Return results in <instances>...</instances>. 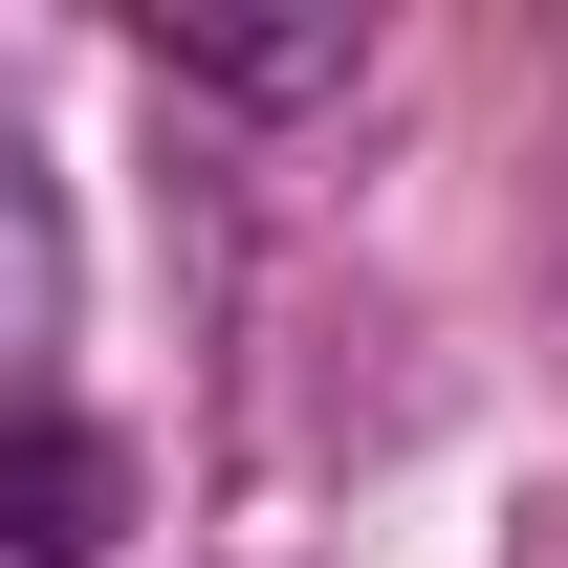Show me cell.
Returning <instances> with one entry per match:
<instances>
[{
  "label": "cell",
  "mask_w": 568,
  "mask_h": 568,
  "mask_svg": "<svg viewBox=\"0 0 568 568\" xmlns=\"http://www.w3.org/2000/svg\"><path fill=\"white\" fill-rule=\"evenodd\" d=\"M153 67H175V88H241V110H306V88L372 67V22H153Z\"/></svg>",
  "instance_id": "cell-2"
},
{
  "label": "cell",
  "mask_w": 568,
  "mask_h": 568,
  "mask_svg": "<svg viewBox=\"0 0 568 568\" xmlns=\"http://www.w3.org/2000/svg\"><path fill=\"white\" fill-rule=\"evenodd\" d=\"M44 328H67V219H44V153L0 132V372L44 351ZM0 416H22V394H0Z\"/></svg>",
  "instance_id": "cell-3"
},
{
  "label": "cell",
  "mask_w": 568,
  "mask_h": 568,
  "mask_svg": "<svg viewBox=\"0 0 568 568\" xmlns=\"http://www.w3.org/2000/svg\"><path fill=\"white\" fill-rule=\"evenodd\" d=\"M110 525H132V459L67 394H22L0 416V568H110Z\"/></svg>",
  "instance_id": "cell-1"
}]
</instances>
